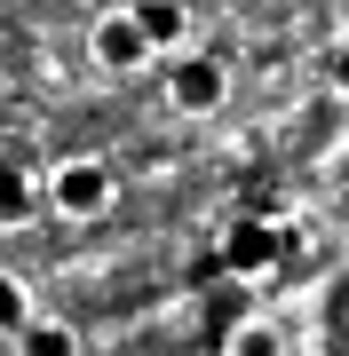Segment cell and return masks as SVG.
I'll return each mask as SVG.
<instances>
[{"label": "cell", "mask_w": 349, "mask_h": 356, "mask_svg": "<svg viewBox=\"0 0 349 356\" xmlns=\"http://www.w3.org/2000/svg\"><path fill=\"white\" fill-rule=\"evenodd\" d=\"M111 206H119V175L95 151H72L40 175V214H56V222H104Z\"/></svg>", "instance_id": "cell-1"}, {"label": "cell", "mask_w": 349, "mask_h": 356, "mask_svg": "<svg viewBox=\"0 0 349 356\" xmlns=\"http://www.w3.org/2000/svg\"><path fill=\"white\" fill-rule=\"evenodd\" d=\"M159 88H167L175 119H215L222 103H231V64H222V56H199V48H175Z\"/></svg>", "instance_id": "cell-2"}, {"label": "cell", "mask_w": 349, "mask_h": 356, "mask_svg": "<svg viewBox=\"0 0 349 356\" xmlns=\"http://www.w3.org/2000/svg\"><path fill=\"white\" fill-rule=\"evenodd\" d=\"M88 64L104 79H135V72L159 64L151 40H143V24H135V8H95L88 16Z\"/></svg>", "instance_id": "cell-3"}, {"label": "cell", "mask_w": 349, "mask_h": 356, "mask_svg": "<svg viewBox=\"0 0 349 356\" xmlns=\"http://www.w3.org/2000/svg\"><path fill=\"white\" fill-rule=\"evenodd\" d=\"M127 8H135L143 40H151V56H175V48H191V0H127Z\"/></svg>", "instance_id": "cell-4"}, {"label": "cell", "mask_w": 349, "mask_h": 356, "mask_svg": "<svg viewBox=\"0 0 349 356\" xmlns=\"http://www.w3.org/2000/svg\"><path fill=\"white\" fill-rule=\"evenodd\" d=\"M222 261H231L238 277H270V269H278V238H270V222H238L231 238H222Z\"/></svg>", "instance_id": "cell-5"}, {"label": "cell", "mask_w": 349, "mask_h": 356, "mask_svg": "<svg viewBox=\"0 0 349 356\" xmlns=\"http://www.w3.org/2000/svg\"><path fill=\"white\" fill-rule=\"evenodd\" d=\"M40 222V175L24 159H0V229H24Z\"/></svg>", "instance_id": "cell-6"}, {"label": "cell", "mask_w": 349, "mask_h": 356, "mask_svg": "<svg viewBox=\"0 0 349 356\" xmlns=\"http://www.w3.org/2000/svg\"><path fill=\"white\" fill-rule=\"evenodd\" d=\"M8 348L16 356H79V332L56 325V317H32L24 332H8Z\"/></svg>", "instance_id": "cell-7"}, {"label": "cell", "mask_w": 349, "mask_h": 356, "mask_svg": "<svg viewBox=\"0 0 349 356\" xmlns=\"http://www.w3.org/2000/svg\"><path fill=\"white\" fill-rule=\"evenodd\" d=\"M222 356H286V332L270 317H238L231 332H222Z\"/></svg>", "instance_id": "cell-8"}, {"label": "cell", "mask_w": 349, "mask_h": 356, "mask_svg": "<svg viewBox=\"0 0 349 356\" xmlns=\"http://www.w3.org/2000/svg\"><path fill=\"white\" fill-rule=\"evenodd\" d=\"M24 325H32V285L16 277V269H0V341L24 332Z\"/></svg>", "instance_id": "cell-9"}]
</instances>
